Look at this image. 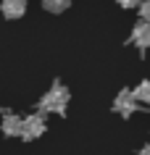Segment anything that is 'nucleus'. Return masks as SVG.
<instances>
[{"label": "nucleus", "mask_w": 150, "mask_h": 155, "mask_svg": "<svg viewBox=\"0 0 150 155\" xmlns=\"http://www.w3.org/2000/svg\"><path fill=\"white\" fill-rule=\"evenodd\" d=\"M68 103H71V92H68V87L61 82V79H55V82L50 84V90L37 100L34 110H40V113H45V116H48V113L66 116L68 113Z\"/></svg>", "instance_id": "obj_1"}, {"label": "nucleus", "mask_w": 150, "mask_h": 155, "mask_svg": "<svg viewBox=\"0 0 150 155\" xmlns=\"http://www.w3.org/2000/svg\"><path fill=\"white\" fill-rule=\"evenodd\" d=\"M48 131V118H45V113H40V110H34V113L24 116V126H21V142H34V139H40L42 134Z\"/></svg>", "instance_id": "obj_2"}, {"label": "nucleus", "mask_w": 150, "mask_h": 155, "mask_svg": "<svg viewBox=\"0 0 150 155\" xmlns=\"http://www.w3.org/2000/svg\"><path fill=\"white\" fill-rule=\"evenodd\" d=\"M140 100H137V95H134V90H121L116 95V97H113V105H111V110H113V113L116 116H121V118H132L134 113H137V110H140Z\"/></svg>", "instance_id": "obj_3"}, {"label": "nucleus", "mask_w": 150, "mask_h": 155, "mask_svg": "<svg viewBox=\"0 0 150 155\" xmlns=\"http://www.w3.org/2000/svg\"><path fill=\"white\" fill-rule=\"evenodd\" d=\"M126 45H134V48L140 50V55L145 58V53H148V48H150V21L140 18V21L132 26L129 37H126Z\"/></svg>", "instance_id": "obj_4"}, {"label": "nucleus", "mask_w": 150, "mask_h": 155, "mask_svg": "<svg viewBox=\"0 0 150 155\" xmlns=\"http://www.w3.org/2000/svg\"><path fill=\"white\" fill-rule=\"evenodd\" d=\"M21 126H24V118L16 116L13 110H3V121H0V131L5 137H21Z\"/></svg>", "instance_id": "obj_5"}, {"label": "nucleus", "mask_w": 150, "mask_h": 155, "mask_svg": "<svg viewBox=\"0 0 150 155\" xmlns=\"http://www.w3.org/2000/svg\"><path fill=\"white\" fill-rule=\"evenodd\" d=\"M0 13L8 18V21L24 18V13H26V0H0Z\"/></svg>", "instance_id": "obj_6"}, {"label": "nucleus", "mask_w": 150, "mask_h": 155, "mask_svg": "<svg viewBox=\"0 0 150 155\" xmlns=\"http://www.w3.org/2000/svg\"><path fill=\"white\" fill-rule=\"evenodd\" d=\"M40 3H42V8L48 11V13H63L71 5V0H40Z\"/></svg>", "instance_id": "obj_7"}, {"label": "nucleus", "mask_w": 150, "mask_h": 155, "mask_svg": "<svg viewBox=\"0 0 150 155\" xmlns=\"http://www.w3.org/2000/svg\"><path fill=\"white\" fill-rule=\"evenodd\" d=\"M134 95L142 105H150V79H142L137 87H134Z\"/></svg>", "instance_id": "obj_8"}, {"label": "nucleus", "mask_w": 150, "mask_h": 155, "mask_svg": "<svg viewBox=\"0 0 150 155\" xmlns=\"http://www.w3.org/2000/svg\"><path fill=\"white\" fill-rule=\"evenodd\" d=\"M140 18H145V21H150V0H142L140 3Z\"/></svg>", "instance_id": "obj_9"}, {"label": "nucleus", "mask_w": 150, "mask_h": 155, "mask_svg": "<svg viewBox=\"0 0 150 155\" xmlns=\"http://www.w3.org/2000/svg\"><path fill=\"white\" fill-rule=\"evenodd\" d=\"M116 3L121 5V8H140L142 0H116Z\"/></svg>", "instance_id": "obj_10"}, {"label": "nucleus", "mask_w": 150, "mask_h": 155, "mask_svg": "<svg viewBox=\"0 0 150 155\" xmlns=\"http://www.w3.org/2000/svg\"><path fill=\"white\" fill-rule=\"evenodd\" d=\"M137 155H150V142H148V145H142L140 150H137Z\"/></svg>", "instance_id": "obj_11"}]
</instances>
